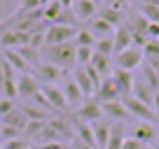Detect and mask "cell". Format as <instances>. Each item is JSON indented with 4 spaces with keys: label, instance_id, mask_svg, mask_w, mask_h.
I'll use <instances>...</instances> for the list:
<instances>
[{
    "label": "cell",
    "instance_id": "33",
    "mask_svg": "<svg viewBox=\"0 0 159 149\" xmlns=\"http://www.w3.org/2000/svg\"><path fill=\"white\" fill-rule=\"evenodd\" d=\"M14 70L10 68V63H7L5 58H2V54H0V91H2V84H5V79L7 77H14Z\"/></svg>",
    "mask_w": 159,
    "mask_h": 149
},
{
    "label": "cell",
    "instance_id": "40",
    "mask_svg": "<svg viewBox=\"0 0 159 149\" xmlns=\"http://www.w3.org/2000/svg\"><path fill=\"white\" fill-rule=\"evenodd\" d=\"M94 2H98V0H94Z\"/></svg>",
    "mask_w": 159,
    "mask_h": 149
},
{
    "label": "cell",
    "instance_id": "36",
    "mask_svg": "<svg viewBox=\"0 0 159 149\" xmlns=\"http://www.w3.org/2000/svg\"><path fill=\"white\" fill-rule=\"evenodd\" d=\"M122 149H143V144H140L136 138H124V147Z\"/></svg>",
    "mask_w": 159,
    "mask_h": 149
},
{
    "label": "cell",
    "instance_id": "8",
    "mask_svg": "<svg viewBox=\"0 0 159 149\" xmlns=\"http://www.w3.org/2000/svg\"><path fill=\"white\" fill-rule=\"evenodd\" d=\"M61 91H63L66 103H68V107H70V109H77L80 105L87 100L84 96H82V91H80V86L75 84L73 74H66V77H63V86H61Z\"/></svg>",
    "mask_w": 159,
    "mask_h": 149
},
{
    "label": "cell",
    "instance_id": "7",
    "mask_svg": "<svg viewBox=\"0 0 159 149\" xmlns=\"http://www.w3.org/2000/svg\"><path fill=\"white\" fill-rule=\"evenodd\" d=\"M70 12L75 14L77 23H80V21H87V23H89L91 19H96V16H98L101 7H98V2H94V0H73Z\"/></svg>",
    "mask_w": 159,
    "mask_h": 149
},
{
    "label": "cell",
    "instance_id": "27",
    "mask_svg": "<svg viewBox=\"0 0 159 149\" xmlns=\"http://www.w3.org/2000/svg\"><path fill=\"white\" fill-rule=\"evenodd\" d=\"M73 45H75V47H87V49H94V47H96V37H94L87 28H80L77 35H75V40H73Z\"/></svg>",
    "mask_w": 159,
    "mask_h": 149
},
{
    "label": "cell",
    "instance_id": "11",
    "mask_svg": "<svg viewBox=\"0 0 159 149\" xmlns=\"http://www.w3.org/2000/svg\"><path fill=\"white\" fill-rule=\"evenodd\" d=\"M28 45H30V35L24 30H5L0 35V47H5V49H21Z\"/></svg>",
    "mask_w": 159,
    "mask_h": 149
},
{
    "label": "cell",
    "instance_id": "38",
    "mask_svg": "<svg viewBox=\"0 0 159 149\" xmlns=\"http://www.w3.org/2000/svg\"><path fill=\"white\" fill-rule=\"evenodd\" d=\"M148 65H150V68H152L154 72L159 74V58H154V61H148Z\"/></svg>",
    "mask_w": 159,
    "mask_h": 149
},
{
    "label": "cell",
    "instance_id": "31",
    "mask_svg": "<svg viewBox=\"0 0 159 149\" xmlns=\"http://www.w3.org/2000/svg\"><path fill=\"white\" fill-rule=\"evenodd\" d=\"M94 51L103 56H115V45H112V37H105V40H96V47Z\"/></svg>",
    "mask_w": 159,
    "mask_h": 149
},
{
    "label": "cell",
    "instance_id": "16",
    "mask_svg": "<svg viewBox=\"0 0 159 149\" xmlns=\"http://www.w3.org/2000/svg\"><path fill=\"white\" fill-rule=\"evenodd\" d=\"M112 45H115V54H119V51L131 49V47H134V33H131L129 23L119 26V28L115 30V35H112Z\"/></svg>",
    "mask_w": 159,
    "mask_h": 149
},
{
    "label": "cell",
    "instance_id": "30",
    "mask_svg": "<svg viewBox=\"0 0 159 149\" xmlns=\"http://www.w3.org/2000/svg\"><path fill=\"white\" fill-rule=\"evenodd\" d=\"M19 138H24L21 130H16V128H12V126L2 124V128H0V144H2V142H12V140H19Z\"/></svg>",
    "mask_w": 159,
    "mask_h": 149
},
{
    "label": "cell",
    "instance_id": "12",
    "mask_svg": "<svg viewBox=\"0 0 159 149\" xmlns=\"http://www.w3.org/2000/svg\"><path fill=\"white\" fill-rule=\"evenodd\" d=\"M73 79H75V84L80 86V91H82L84 98H94V96H96V86H94V82H91V77L87 74L84 68L75 65V68H73Z\"/></svg>",
    "mask_w": 159,
    "mask_h": 149
},
{
    "label": "cell",
    "instance_id": "4",
    "mask_svg": "<svg viewBox=\"0 0 159 149\" xmlns=\"http://www.w3.org/2000/svg\"><path fill=\"white\" fill-rule=\"evenodd\" d=\"M73 117H75V121L96 124V121H101V117H103V107H101V103L96 98H89V100H84V103L75 109Z\"/></svg>",
    "mask_w": 159,
    "mask_h": 149
},
{
    "label": "cell",
    "instance_id": "9",
    "mask_svg": "<svg viewBox=\"0 0 159 149\" xmlns=\"http://www.w3.org/2000/svg\"><path fill=\"white\" fill-rule=\"evenodd\" d=\"M35 77H38L40 84H56L66 77V70H61L59 65H52V63H40L35 68Z\"/></svg>",
    "mask_w": 159,
    "mask_h": 149
},
{
    "label": "cell",
    "instance_id": "41",
    "mask_svg": "<svg viewBox=\"0 0 159 149\" xmlns=\"http://www.w3.org/2000/svg\"><path fill=\"white\" fill-rule=\"evenodd\" d=\"M0 149H2V144H0Z\"/></svg>",
    "mask_w": 159,
    "mask_h": 149
},
{
    "label": "cell",
    "instance_id": "26",
    "mask_svg": "<svg viewBox=\"0 0 159 149\" xmlns=\"http://www.w3.org/2000/svg\"><path fill=\"white\" fill-rule=\"evenodd\" d=\"M140 79H143L145 84H148L150 89L154 91V93H157V91H159V74L154 72V70L150 68L148 63H145V65H140Z\"/></svg>",
    "mask_w": 159,
    "mask_h": 149
},
{
    "label": "cell",
    "instance_id": "3",
    "mask_svg": "<svg viewBox=\"0 0 159 149\" xmlns=\"http://www.w3.org/2000/svg\"><path fill=\"white\" fill-rule=\"evenodd\" d=\"M80 26H47L45 30V47H56V45H68L75 40Z\"/></svg>",
    "mask_w": 159,
    "mask_h": 149
},
{
    "label": "cell",
    "instance_id": "34",
    "mask_svg": "<svg viewBox=\"0 0 159 149\" xmlns=\"http://www.w3.org/2000/svg\"><path fill=\"white\" fill-rule=\"evenodd\" d=\"M14 107H16L14 100H10V98H0V119H2V117H7Z\"/></svg>",
    "mask_w": 159,
    "mask_h": 149
},
{
    "label": "cell",
    "instance_id": "22",
    "mask_svg": "<svg viewBox=\"0 0 159 149\" xmlns=\"http://www.w3.org/2000/svg\"><path fill=\"white\" fill-rule=\"evenodd\" d=\"M110 128L112 126L108 124V121H96V124H91V130H94V140H96V149H105V144H108V138H110Z\"/></svg>",
    "mask_w": 159,
    "mask_h": 149
},
{
    "label": "cell",
    "instance_id": "13",
    "mask_svg": "<svg viewBox=\"0 0 159 149\" xmlns=\"http://www.w3.org/2000/svg\"><path fill=\"white\" fill-rule=\"evenodd\" d=\"M98 103H112V100H122V96H119V89L117 84H115L112 77H108V79L101 82V86L96 89V96H94Z\"/></svg>",
    "mask_w": 159,
    "mask_h": 149
},
{
    "label": "cell",
    "instance_id": "15",
    "mask_svg": "<svg viewBox=\"0 0 159 149\" xmlns=\"http://www.w3.org/2000/svg\"><path fill=\"white\" fill-rule=\"evenodd\" d=\"M110 77L115 79V84H117L119 96H122V98H126V96L134 93V82H136L134 72H126V70H115Z\"/></svg>",
    "mask_w": 159,
    "mask_h": 149
},
{
    "label": "cell",
    "instance_id": "28",
    "mask_svg": "<svg viewBox=\"0 0 159 149\" xmlns=\"http://www.w3.org/2000/svg\"><path fill=\"white\" fill-rule=\"evenodd\" d=\"M122 147H124V130H122V126H112L105 149H122Z\"/></svg>",
    "mask_w": 159,
    "mask_h": 149
},
{
    "label": "cell",
    "instance_id": "5",
    "mask_svg": "<svg viewBox=\"0 0 159 149\" xmlns=\"http://www.w3.org/2000/svg\"><path fill=\"white\" fill-rule=\"evenodd\" d=\"M115 65H117V70L134 72L136 68H140V65H143V51L136 49V47L119 51V54H115Z\"/></svg>",
    "mask_w": 159,
    "mask_h": 149
},
{
    "label": "cell",
    "instance_id": "24",
    "mask_svg": "<svg viewBox=\"0 0 159 149\" xmlns=\"http://www.w3.org/2000/svg\"><path fill=\"white\" fill-rule=\"evenodd\" d=\"M2 124H5V126H12V128H16V130H21V133H24L28 119H26V114H24V109H21V107H14L7 117H2Z\"/></svg>",
    "mask_w": 159,
    "mask_h": 149
},
{
    "label": "cell",
    "instance_id": "10",
    "mask_svg": "<svg viewBox=\"0 0 159 149\" xmlns=\"http://www.w3.org/2000/svg\"><path fill=\"white\" fill-rule=\"evenodd\" d=\"M38 91H40V82L33 72L30 74H16V93H19V98L30 100Z\"/></svg>",
    "mask_w": 159,
    "mask_h": 149
},
{
    "label": "cell",
    "instance_id": "19",
    "mask_svg": "<svg viewBox=\"0 0 159 149\" xmlns=\"http://www.w3.org/2000/svg\"><path fill=\"white\" fill-rule=\"evenodd\" d=\"M87 30L94 35L96 40H105V37H112L117 28H112L108 21H103L101 16H96V19H91L89 23H87Z\"/></svg>",
    "mask_w": 159,
    "mask_h": 149
},
{
    "label": "cell",
    "instance_id": "29",
    "mask_svg": "<svg viewBox=\"0 0 159 149\" xmlns=\"http://www.w3.org/2000/svg\"><path fill=\"white\" fill-rule=\"evenodd\" d=\"M0 93H2V98H10V100L19 98V93H16V74L5 79V84H2V91H0Z\"/></svg>",
    "mask_w": 159,
    "mask_h": 149
},
{
    "label": "cell",
    "instance_id": "32",
    "mask_svg": "<svg viewBox=\"0 0 159 149\" xmlns=\"http://www.w3.org/2000/svg\"><path fill=\"white\" fill-rule=\"evenodd\" d=\"M143 56H145L148 61L159 58V40H148V42H145V47H143Z\"/></svg>",
    "mask_w": 159,
    "mask_h": 149
},
{
    "label": "cell",
    "instance_id": "20",
    "mask_svg": "<svg viewBox=\"0 0 159 149\" xmlns=\"http://www.w3.org/2000/svg\"><path fill=\"white\" fill-rule=\"evenodd\" d=\"M126 10H119V7H112V5H108V7H101V12H98V16L103 21H108L112 28H119V26H124L126 23V14H124Z\"/></svg>",
    "mask_w": 159,
    "mask_h": 149
},
{
    "label": "cell",
    "instance_id": "39",
    "mask_svg": "<svg viewBox=\"0 0 159 149\" xmlns=\"http://www.w3.org/2000/svg\"><path fill=\"white\" fill-rule=\"evenodd\" d=\"M0 128H2V119H0Z\"/></svg>",
    "mask_w": 159,
    "mask_h": 149
},
{
    "label": "cell",
    "instance_id": "14",
    "mask_svg": "<svg viewBox=\"0 0 159 149\" xmlns=\"http://www.w3.org/2000/svg\"><path fill=\"white\" fill-rule=\"evenodd\" d=\"M101 107H103V114H105V117H110V119H117L119 124H126V121H131L129 109L124 107V103H122V100H112V103H101Z\"/></svg>",
    "mask_w": 159,
    "mask_h": 149
},
{
    "label": "cell",
    "instance_id": "18",
    "mask_svg": "<svg viewBox=\"0 0 159 149\" xmlns=\"http://www.w3.org/2000/svg\"><path fill=\"white\" fill-rule=\"evenodd\" d=\"M2 58L10 63V68L14 70L16 74H30V65L26 63V58L16 49H5V51H2Z\"/></svg>",
    "mask_w": 159,
    "mask_h": 149
},
{
    "label": "cell",
    "instance_id": "1",
    "mask_svg": "<svg viewBox=\"0 0 159 149\" xmlns=\"http://www.w3.org/2000/svg\"><path fill=\"white\" fill-rule=\"evenodd\" d=\"M40 56H45V63L59 65L61 70H73L75 65H77L73 42H68V45H56V47H45V49H40Z\"/></svg>",
    "mask_w": 159,
    "mask_h": 149
},
{
    "label": "cell",
    "instance_id": "35",
    "mask_svg": "<svg viewBox=\"0 0 159 149\" xmlns=\"http://www.w3.org/2000/svg\"><path fill=\"white\" fill-rule=\"evenodd\" d=\"M145 37H148V40H159V23H148Z\"/></svg>",
    "mask_w": 159,
    "mask_h": 149
},
{
    "label": "cell",
    "instance_id": "23",
    "mask_svg": "<svg viewBox=\"0 0 159 149\" xmlns=\"http://www.w3.org/2000/svg\"><path fill=\"white\" fill-rule=\"evenodd\" d=\"M89 65L101 74V77H103V79H108V77H110V68H112V63H110V56H103V54H98V51H94V56H91Z\"/></svg>",
    "mask_w": 159,
    "mask_h": 149
},
{
    "label": "cell",
    "instance_id": "17",
    "mask_svg": "<svg viewBox=\"0 0 159 149\" xmlns=\"http://www.w3.org/2000/svg\"><path fill=\"white\" fill-rule=\"evenodd\" d=\"M73 135L77 142L87 144V147L96 149V140H94V130H91V124H84V121H75L73 119Z\"/></svg>",
    "mask_w": 159,
    "mask_h": 149
},
{
    "label": "cell",
    "instance_id": "37",
    "mask_svg": "<svg viewBox=\"0 0 159 149\" xmlns=\"http://www.w3.org/2000/svg\"><path fill=\"white\" fill-rule=\"evenodd\" d=\"M112 7H119V10H126V0H108Z\"/></svg>",
    "mask_w": 159,
    "mask_h": 149
},
{
    "label": "cell",
    "instance_id": "25",
    "mask_svg": "<svg viewBox=\"0 0 159 149\" xmlns=\"http://www.w3.org/2000/svg\"><path fill=\"white\" fill-rule=\"evenodd\" d=\"M21 109H24V114H26V119H28V121H49L52 119L49 112H45L42 107H38V105H33V103L24 105Z\"/></svg>",
    "mask_w": 159,
    "mask_h": 149
},
{
    "label": "cell",
    "instance_id": "2",
    "mask_svg": "<svg viewBox=\"0 0 159 149\" xmlns=\"http://www.w3.org/2000/svg\"><path fill=\"white\" fill-rule=\"evenodd\" d=\"M122 103H124V107L129 109L131 119H136V124H154V121H157L154 109L150 107V105L140 103V100L134 98V96H126V98H122Z\"/></svg>",
    "mask_w": 159,
    "mask_h": 149
},
{
    "label": "cell",
    "instance_id": "6",
    "mask_svg": "<svg viewBox=\"0 0 159 149\" xmlns=\"http://www.w3.org/2000/svg\"><path fill=\"white\" fill-rule=\"evenodd\" d=\"M40 93L47 98V103L52 105V109L54 112H68V103H66V96L63 91H61V86L56 84H40Z\"/></svg>",
    "mask_w": 159,
    "mask_h": 149
},
{
    "label": "cell",
    "instance_id": "21",
    "mask_svg": "<svg viewBox=\"0 0 159 149\" xmlns=\"http://www.w3.org/2000/svg\"><path fill=\"white\" fill-rule=\"evenodd\" d=\"M131 138H136L140 144L152 147V144L157 142V128H154V124H136L134 135H131Z\"/></svg>",
    "mask_w": 159,
    "mask_h": 149
}]
</instances>
